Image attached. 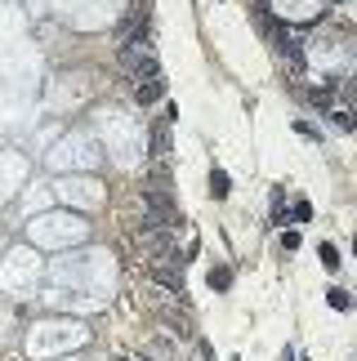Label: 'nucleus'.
<instances>
[{"instance_id":"f257e3e1","label":"nucleus","mask_w":357,"mask_h":361,"mask_svg":"<svg viewBox=\"0 0 357 361\" xmlns=\"http://www.w3.org/2000/svg\"><path fill=\"white\" fill-rule=\"evenodd\" d=\"M161 94H166V80H139V85H134V99L139 103H157Z\"/></svg>"},{"instance_id":"39448f33","label":"nucleus","mask_w":357,"mask_h":361,"mask_svg":"<svg viewBox=\"0 0 357 361\" xmlns=\"http://www.w3.org/2000/svg\"><path fill=\"white\" fill-rule=\"evenodd\" d=\"M317 255H322V263H326V268H339V250H335V245H322Z\"/></svg>"},{"instance_id":"f03ea898","label":"nucleus","mask_w":357,"mask_h":361,"mask_svg":"<svg viewBox=\"0 0 357 361\" xmlns=\"http://www.w3.org/2000/svg\"><path fill=\"white\" fill-rule=\"evenodd\" d=\"M166 152H170V130L157 125V130H152V157H166Z\"/></svg>"},{"instance_id":"7ed1b4c3","label":"nucleus","mask_w":357,"mask_h":361,"mask_svg":"<svg viewBox=\"0 0 357 361\" xmlns=\"http://www.w3.org/2000/svg\"><path fill=\"white\" fill-rule=\"evenodd\" d=\"M210 197H214V201L228 197V174H224V170H210Z\"/></svg>"},{"instance_id":"20e7f679","label":"nucleus","mask_w":357,"mask_h":361,"mask_svg":"<svg viewBox=\"0 0 357 361\" xmlns=\"http://www.w3.org/2000/svg\"><path fill=\"white\" fill-rule=\"evenodd\" d=\"M210 286L214 290H228L232 286V268H210Z\"/></svg>"},{"instance_id":"423d86ee","label":"nucleus","mask_w":357,"mask_h":361,"mask_svg":"<svg viewBox=\"0 0 357 361\" xmlns=\"http://www.w3.org/2000/svg\"><path fill=\"white\" fill-rule=\"evenodd\" d=\"M331 303H335L339 312H344V308H349V295H344V290H331Z\"/></svg>"}]
</instances>
